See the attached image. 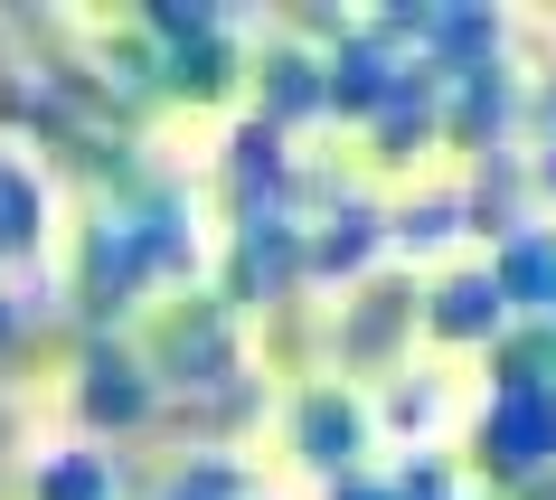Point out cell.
Segmentation results:
<instances>
[{"label":"cell","mask_w":556,"mask_h":500,"mask_svg":"<svg viewBox=\"0 0 556 500\" xmlns=\"http://www.w3.org/2000/svg\"><path fill=\"white\" fill-rule=\"evenodd\" d=\"M491 322V293H481V284H463V293L443 302V330H481Z\"/></svg>","instance_id":"obj_1"}]
</instances>
